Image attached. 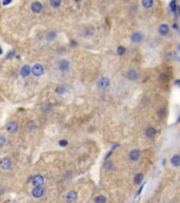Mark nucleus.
Listing matches in <instances>:
<instances>
[{
	"label": "nucleus",
	"mask_w": 180,
	"mask_h": 203,
	"mask_svg": "<svg viewBox=\"0 0 180 203\" xmlns=\"http://www.w3.org/2000/svg\"><path fill=\"white\" fill-rule=\"evenodd\" d=\"M43 73H44V68H43L42 65L36 64L32 67V74H33L34 76L39 77V76H41Z\"/></svg>",
	"instance_id": "nucleus-1"
},
{
	"label": "nucleus",
	"mask_w": 180,
	"mask_h": 203,
	"mask_svg": "<svg viewBox=\"0 0 180 203\" xmlns=\"http://www.w3.org/2000/svg\"><path fill=\"white\" fill-rule=\"evenodd\" d=\"M44 183V177L42 175H36L32 178V184L35 187H40Z\"/></svg>",
	"instance_id": "nucleus-2"
},
{
	"label": "nucleus",
	"mask_w": 180,
	"mask_h": 203,
	"mask_svg": "<svg viewBox=\"0 0 180 203\" xmlns=\"http://www.w3.org/2000/svg\"><path fill=\"white\" fill-rule=\"evenodd\" d=\"M12 167V161L11 159L6 157V158H2L0 160V168L3 170H8L11 169Z\"/></svg>",
	"instance_id": "nucleus-3"
},
{
	"label": "nucleus",
	"mask_w": 180,
	"mask_h": 203,
	"mask_svg": "<svg viewBox=\"0 0 180 203\" xmlns=\"http://www.w3.org/2000/svg\"><path fill=\"white\" fill-rule=\"evenodd\" d=\"M108 86H110V79L105 76L99 78V81H97V87L101 90L106 89V88H108Z\"/></svg>",
	"instance_id": "nucleus-4"
},
{
	"label": "nucleus",
	"mask_w": 180,
	"mask_h": 203,
	"mask_svg": "<svg viewBox=\"0 0 180 203\" xmlns=\"http://www.w3.org/2000/svg\"><path fill=\"white\" fill-rule=\"evenodd\" d=\"M77 199H78V194L75 190H69V192H67V195H65V200L69 203L75 202Z\"/></svg>",
	"instance_id": "nucleus-5"
},
{
	"label": "nucleus",
	"mask_w": 180,
	"mask_h": 203,
	"mask_svg": "<svg viewBox=\"0 0 180 203\" xmlns=\"http://www.w3.org/2000/svg\"><path fill=\"white\" fill-rule=\"evenodd\" d=\"M69 66H71V64H69V61L67 59H61L58 63V69L62 72L67 71L69 69Z\"/></svg>",
	"instance_id": "nucleus-6"
},
{
	"label": "nucleus",
	"mask_w": 180,
	"mask_h": 203,
	"mask_svg": "<svg viewBox=\"0 0 180 203\" xmlns=\"http://www.w3.org/2000/svg\"><path fill=\"white\" fill-rule=\"evenodd\" d=\"M140 156H141V152L139 149H132L129 153V159L131 161H137V160H139Z\"/></svg>",
	"instance_id": "nucleus-7"
},
{
	"label": "nucleus",
	"mask_w": 180,
	"mask_h": 203,
	"mask_svg": "<svg viewBox=\"0 0 180 203\" xmlns=\"http://www.w3.org/2000/svg\"><path fill=\"white\" fill-rule=\"evenodd\" d=\"M126 77H128V79H130V81H137L139 77V73L137 72V70L130 69L128 72H126Z\"/></svg>",
	"instance_id": "nucleus-8"
},
{
	"label": "nucleus",
	"mask_w": 180,
	"mask_h": 203,
	"mask_svg": "<svg viewBox=\"0 0 180 203\" xmlns=\"http://www.w3.org/2000/svg\"><path fill=\"white\" fill-rule=\"evenodd\" d=\"M44 195V189L43 187H34L32 189V196L34 198H41L42 196Z\"/></svg>",
	"instance_id": "nucleus-9"
},
{
	"label": "nucleus",
	"mask_w": 180,
	"mask_h": 203,
	"mask_svg": "<svg viewBox=\"0 0 180 203\" xmlns=\"http://www.w3.org/2000/svg\"><path fill=\"white\" fill-rule=\"evenodd\" d=\"M142 39H143V35H142L141 32H135V33H133L132 34V36H131V40H132V42H134V44H139V42H141Z\"/></svg>",
	"instance_id": "nucleus-10"
},
{
	"label": "nucleus",
	"mask_w": 180,
	"mask_h": 203,
	"mask_svg": "<svg viewBox=\"0 0 180 203\" xmlns=\"http://www.w3.org/2000/svg\"><path fill=\"white\" fill-rule=\"evenodd\" d=\"M158 32H159V34H160V35H162V36H165V35H167V34L170 33L169 25H166V23H161V25H159Z\"/></svg>",
	"instance_id": "nucleus-11"
},
{
	"label": "nucleus",
	"mask_w": 180,
	"mask_h": 203,
	"mask_svg": "<svg viewBox=\"0 0 180 203\" xmlns=\"http://www.w3.org/2000/svg\"><path fill=\"white\" fill-rule=\"evenodd\" d=\"M156 133H157V130H156V128L155 127H147V129H145V132H144V134H145V136H147V139H153L154 136H156Z\"/></svg>",
	"instance_id": "nucleus-12"
},
{
	"label": "nucleus",
	"mask_w": 180,
	"mask_h": 203,
	"mask_svg": "<svg viewBox=\"0 0 180 203\" xmlns=\"http://www.w3.org/2000/svg\"><path fill=\"white\" fill-rule=\"evenodd\" d=\"M31 73H32V68H31L28 65H23L21 70H20L21 76H22V77H28Z\"/></svg>",
	"instance_id": "nucleus-13"
},
{
	"label": "nucleus",
	"mask_w": 180,
	"mask_h": 203,
	"mask_svg": "<svg viewBox=\"0 0 180 203\" xmlns=\"http://www.w3.org/2000/svg\"><path fill=\"white\" fill-rule=\"evenodd\" d=\"M31 8H32V11L34 13H40L42 11V8H43V6H42L41 2H39V1H35V2L32 3V6H31Z\"/></svg>",
	"instance_id": "nucleus-14"
},
{
	"label": "nucleus",
	"mask_w": 180,
	"mask_h": 203,
	"mask_svg": "<svg viewBox=\"0 0 180 203\" xmlns=\"http://www.w3.org/2000/svg\"><path fill=\"white\" fill-rule=\"evenodd\" d=\"M18 130V124L16 122H11L6 125V131L10 133H15Z\"/></svg>",
	"instance_id": "nucleus-15"
},
{
	"label": "nucleus",
	"mask_w": 180,
	"mask_h": 203,
	"mask_svg": "<svg viewBox=\"0 0 180 203\" xmlns=\"http://www.w3.org/2000/svg\"><path fill=\"white\" fill-rule=\"evenodd\" d=\"M171 164L174 167H179L180 166V156L179 155H174L171 158Z\"/></svg>",
	"instance_id": "nucleus-16"
},
{
	"label": "nucleus",
	"mask_w": 180,
	"mask_h": 203,
	"mask_svg": "<svg viewBox=\"0 0 180 203\" xmlns=\"http://www.w3.org/2000/svg\"><path fill=\"white\" fill-rule=\"evenodd\" d=\"M143 179H144V177L142 173H137V175L135 176V178H134V183L137 184V185H141Z\"/></svg>",
	"instance_id": "nucleus-17"
},
{
	"label": "nucleus",
	"mask_w": 180,
	"mask_h": 203,
	"mask_svg": "<svg viewBox=\"0 0 180 203\" xmlns=\"http://www.w3.org/2000/svg\"><path fill=\"white\" fill-rule=\"evenodd\" d=\"M57 37V33H56L55 31H51L49 33L47 34V36H45V39H47V41H52L54 39Z\"/></svg>",
	"instance_id": "nucleus-18"
},
{
	"label": "nucleus",
	"mask_w": 180,
	"mask_h": 203,
	"mask_svg": "<svg viewBox=\"0 0 180 203\" xmlns=\"http://www.w3.org/2000/svg\"><path fill=\"white\" fill-rule=\"evenodd\" d=\"M141 4L144 8H151L154 6V1L153 0H142Z\"/></svg>",
	"instance_id": "nucleus-19"
},
{
	"label": "nucleus",
	"mask_w": 180,
	"mask_h": 203,
	"mask_svg": "<svg viewBox=\"0 0 180 203\" xmlns=\"http://www.w3.org/2000/svg\"><path fill=\"white\" fill-rule=\"evenodd\" d=\"M104 168L106 170H114L115 169V164L113 161H106L104 163Z\"/></svg>",
	"instance_id": "nucleus-20"
},
{
	"label": "nucleus",
	"mask_w": 180,
	"mask_h": 203,
	"mask_svg": "<svg viewBox=\"0 0 180 203\" xmlns=\"http://www.w3.org/2000/svg\"><path fill=\"white\" fill-rule=\"evenodd\" d=\"M170 8H171V11L173 12V14L176 16V13H177V8H178V4L177 2L175 1V0H173L172 2L170 3Z\"/></svg>",
	"instance_id": "nucleus-21"
},
{
	"label": "nucleus",
	"mask_w": 180,
	"mask_h": 203,
	"mask_svg": "<svg viewBox=\"0 0 180 203\" xmlns=\"http://www.w3.org/2000/svg\"><path fill=\"white\" fill-rule=\"evenodd\" d=\"M95 203H106V198L103 195H99L95 198Z\"/></svg>",
	"instance_id": "nucleus-22"
},
{
	"label": "nucleus",
	"mask_w": 180,
	"mask_h": 203,
	"mask_svg": "<svg viewBox=\"0 0 180 203\" xmlns=\"http://www.w3.org/2000/svg\"><path fill=\"white\" fill-rule=\"evenodd\" d=\"M35 128H36V124L34 123V121H28V122L26 123V129H28V130H33Z\"/></svg>",
	"instance_id": "nucleus-23"
},
{
	"label": "nucleus",
	"mask_w": 180,
	"mask_h": 203,
	"mask_svg": "<svg viewBox=\"0 0 180 203\" xmlns=\"http://www.w3.org/2000/svg\"><path fill=\"white\" fill-rule=\"evenodd\" d=\"M65 90H67V88H65V86H63V85H61V86L56 88V92H57L58 94H63L64 92H65Z\"/></svg>",
	"instance_id": "nucleus-24"
},
{
	"label": "nucleus",
	"mask_w": 180,
	"mask_h": 203,
	"mask_svg": "<svg viewBox=\"0 0 180 203\" xmlns=\"http://www.w3.org/2000/svg\"><path fill=\"white\" fill-rule=\"evenodd\" d=\"M50 4L53 6V8H59L61 4V1L60 0H51Z\"/></svg>",
	"instance_id": "nucleus-25"
},
{
	"label": "nucleus",
	"mask_w": 180,
	"mask_h": 203,
	"mask_svg": "<svg viewBox=\"0 0 180 203\" xmlns=\"http://www.w3.org/2000/svg\"><path fill=\"white\" fill-rule=\"evenodd\" d=\"M125 52V48L124 47H122V46H120V47L117 48V54L118 55H123Z\"/></svg>",
	"instance_id": "nucleus-26"
},
{
	"label": "nucleus",
	"mask_w": 180,
	"mask_h": 203,
	"mask_svg": "<svg viewBox=\"0 0 180 203\" xmlns=\"http://www.w3.org/2000/svg\"><path fill=\"white\" fill-rule=\"evenodd\" d=\"M6 136H2V134H0V147H3L4 144H6Z\"/></svg>",
	"instance_id": "nucleus-27"
},
{
	"label": "nucleus",
	"mask_w": 180,
	"mask_h": 203,
	"mask_svg": "<svg viewBox=\"0 0 180 203\" xmlns=\"http://www.w3.org/2000/svg\"><path fill=\"white\" fill-rule=\"evenodd\" d=\"M59 145L62 146V147H64V146H67V140H61V141H59Z\"/></svg>",
	"instance_id": "nucleus-28"
},
{
	"label": "nucleus",
	"mask_w": 180,
	"mask_h": 203,
	"mask_svg": "<svg viewBox=\"0 0 180 203\" xmlns=\"http://www.w3.org/2000/svg\"><path fill=\"white\" fill-rule=\"evenodd\" d=\"M164 112H165V111H164V109H163V108H161V109H159V110H158L157 113H158V115H159V117H162L164 115Z\"/></svg>",
	"instance_id": "nucleus-29"
},
{
	"label": "nucleus",
	"mask_w": 180,
	"mask_h": 203,
	"mask_svg": "<svg viewBox=\"0 0 180 203\" xmlns=\"http://www.w3.org/2000/svg\"><path fill=\"white\" fill-rule=\"evenodd\" d=\"M143 187H144V183L140 185V188H139V189H138V192H137V196H139L140 194H141V192H142V189H143Z\"/></svg>",
	"instance_id": "nucleus-30"
},
{
	"label": "nucleus",
	"mask_w": 180,
	"mask_h": 203,
	"mask_svg": "<svg viewBox=\"0 0 180 203\" xmlns=\"http://www.w3.org/2000/svg\"><path fill=\"white\" fill-rule=\"evenodd\" d=\"M14 54H15L14 51H11L10 53H8V55H6V57H8V58H11V57H13V56H14Z\"/></svg>",
	"instance_id": "nucleus-31"
},
{
	"label": "nucleus",
	"mask_w": 180,
	"mask_h": 203,
	"mask_svg": "<svg viewBox=\"0 0 180 203\" xmlns=\"http://www.w3.org/2000/svg\"><path fill=\"white\" fill-rule=\"evenodd\" d=\"M12 1L11 0H6V1H3V6H6V4H10Z\"/></svg>",
	"instance_id": "nucleus-32"
},
{
	"label": "nucleus",
	"mask_w": 180,
	"mask_h": 203,
	"mask_svg": "<svg viewBox=\"0 0 180 203\" xmlns=\"http://www.w3.org/2000/svg\"><path fill=\"white\" fill-rule=\"evenodd\" d=\"M2 54V49H1V47H0V55Z\"/></svg>",
	"instance_id": "nucleus-33"
},
{
	"label": "nucleus",
	"mask_w": 180,
	"mask_h": 203,
	"mask_svg": "<svg viewBox=\"0 0 180 203\" xmlns=\"http://www.w3.org/2000/svg\"><path fill=\"white\" fill-rule=\"evenodd\" d=\"M179 60H180V59H179Z\"/></svg>",
	"instance_id": "nucleus-34"
}]
</instances>
